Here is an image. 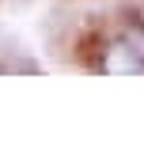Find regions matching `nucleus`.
<instances>
[{
  "instance_id": "1",
  "label": "nucleus",
  "mask_w": 144,
  "mask_h": 148,
  "mask_svg": "<svg viewBox=\"0 0 144 148\" xmlns=\"http://www.w3.org/2000/svg\"><path fill=\"white\" fill-rule=\"evenodd\" d=\"M102 69L106 72H144V23H129L110 38L106 53H102Z\"/></svg>"
}]
</instances>
